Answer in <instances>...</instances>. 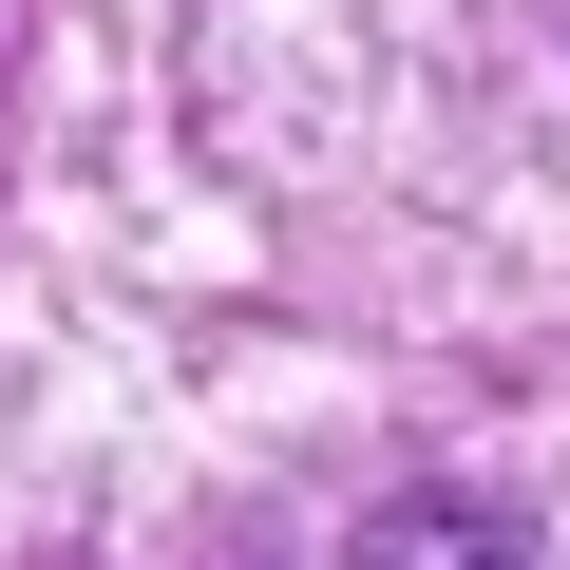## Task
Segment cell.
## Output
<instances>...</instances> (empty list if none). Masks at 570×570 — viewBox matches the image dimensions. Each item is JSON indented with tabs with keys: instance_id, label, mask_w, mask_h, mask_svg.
<instances>
[{
	"instance_id": "obj_1",
	"label": "cell",
	"mask_w": 570,
	"mask_h": 570,
	"mask_svg": "<svg viewBox=\"0 0 570 570\" xmlns=\"http://www.w3.org/2000/svg\"><path fill=\"white\" fill-rule=\"evenodd\" d=\"M285 570H513V532L475 494H381V513H343L324 551H285Z\"/></svg>"
}]
</instances>
